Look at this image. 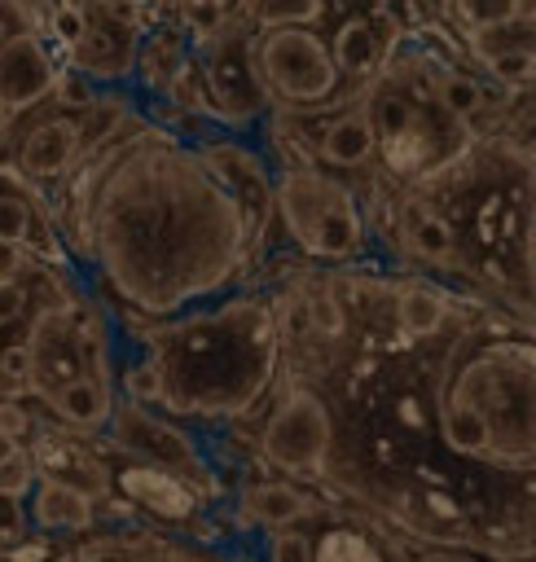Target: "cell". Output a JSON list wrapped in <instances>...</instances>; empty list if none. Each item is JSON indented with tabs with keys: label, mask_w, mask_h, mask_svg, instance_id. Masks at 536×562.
<instances>
[{
	"label": "cell",
	"mask_w": 536,
	"mask_h": 562,
	"mask_svg": "<svg viewBox=\"0 0 536 562\" xmlns=\"http://www.w3.org/2000/svg\"><path fill=\"white\" fill-rule=\"evenodd\" d=\"M70 233L101 285L149 321L224 294L255 246L202 149L149 123L123 127L75 167Z\"/></svg>",
	"instance_id": "1"
},
{
	"label": "cell",
	"mask_w": 536,
	"mask_h": 562,
	"mask_svg": "<svg viewBox=\"0 0 536 562\" xmlns=\"http://www.w3.org/2000/svg\"><path fill=\"white\" fill-rule=\"evenodd\" d=\"M431 435L470 492H536V321L466 316L431 369Z\"/></svg>",
	"instance_id": "2"
},
{
	"label": "cell",
	"mask_w": 536,
	"mask_h": 562,
	"mask_svg": "<svg viewBox=\"0 0 536 562\" xmlns=\"http://www.w3.org/2000/svg\"><path fill=\"white\" fill-rule=\"evenodd\" d=\"M277 351L281 325L272 303L242 294L158 321L141 364L154 382V400L171 417L233 422L272 386Z\"/></svg>",
	"instance_id": "3"
},
{
	"label": "cell",
	"mask_w": 536,
	"mask_h": 562,
	"mask_svg": "<svg viewBox=\"0 0 536 562\" xmlns=\"http://www.w3.org/2000/svg\"><path fill=\"white\" fill-rule=\"evenodd\" d=\"M439 66L444 61H435L431 53L400 48L391 66L360 92L378 140V162L409 184L444 176L479 140L474 127L439 101Z\"/></svg>",
	"instance_id": "4"
},
{
	"label": "cell",
	"mask_w": 536,
	"mask_h": 562,
	"mask_svg": "<svg viewBox=\"0 0 536 562\" xmlns=\"http://www.w3.org/2000/svg\"><path fill=\"white\" fill-rule=\"evenodd\" d=\"M272 215L290 246L321 263H356L369 255V220L343 176L316 162H290L272 184Z\"/></svg>",
	"instance_id": "5"
},
{
	"label": "cell",
	"mask_w": 536,
	"mask_h": 562,
	"mask_svg": "<svg viewBox=\"0 0 536 562\" xmlns=\"http://www.w3.org/2000/svg\"><path fill=\"white\" fill-rule=\"evenodd\" d=\"M250 61H255L259 88L268 92V105L294 110V114L334 105L347 83L338 75L330 40H321L316 26L250 31Z\"/></svg>",
	"instance_id": "6"
},
{
	"label": "cell",
	"mask_w": 536,
	"mask_h": 562,
	"mask_svg": "<svg viewBox=\"0 0 536 562\" xmlns=\"http://www.w3.org/2000/svg\"><path fill=\"white\" fill-rule=\"evenodd\" d=\"M97 312H79L57 303V307H44L35 321H31V334L22 338L31 347V391L35 395H53L57 386L83 378V373H105V338H92L97 329Z\"/></svg>",
	"instance_id": "7"
},
{
	"label": "cell",
	"mask_w": 536,
	"mask_h": 562,
	"mask_svg": "<svg viewBox=\"0 0 536 562\" xmlns=\"http://www.w3.org/2000/svg\"><path fill=\"white\" fill-rule=\"evenodd\" d=\"M334 430L338 422L330 400L299 382L268 413V426L259 435V461L281 474H316L334 457Z\"/></svg>",
	"instance_id": "8"
},
{
	"label": "cell",
	"mask_w": 536,
	"mask_h": 562,
	"mask_svg": "<svg viewBox=\"0 0 536 562\" xmlns=\"http://www.w3.org/2000/svg\"><path fill=\"white\" fill-rule=\"evenodd\" d=\"M198 75H202V92L206 105L220 123L228 127H250L259 123L272 105L268 92L259 88L255 61H250V31L242 22L228 18V26H220L202 48H198Z\"/></svg>",
	"instance_id": "9"
},
{
	"label": "cell",
	"mask_w": 536,
	"mask_h": 562,
	"mask_svg": "<svg viewBox=\"0 0 536 562\" xmlns=\"http://www.w3.org/2000/svg\"><path fill=\"white\" fill-rule=\"evenodd\" d=\"M105 435H110V443H114L119 452H127L132 461L158 465V470H167V474H176V479H202V483L211 479L206 457H202V448L193 443V435H189L180 422L154 413V408L141 404V400H119V408H114Z\"/></svg>",
	"instance_id": "10"
},
{
	"label": "cell",
	"mask_w": 536,
	"mask_h": 562,
	"mask_svg": "<svg viewBox=\"0 0 536 562\" xmlns=\"http://www.w3.org/2000/svg\"><path fill=\"white\" fill-rule=\"evenodd\" d=\"M404 40H409V31H404V22L395 13L365 9V13H351V18L338 22V31L330 40V53L338 61V75L347 83L365 88L391 66V57L404 48Z\"/></svg>",
	"instance_id": "11"
},
{
	"label": "cell",
	"mask_w": 536,
	"mask_h": 562,
	"mask_svg": "<svg viewBox=\"0 0 536 562\" xmlns=\"http://www.w3.org/2000/svg\"><path fill=\"white\" fill-rule=\"evenodd\" d=\"M136 35L123 9H88L79 4V31L66 44V57L75 70H83L97 83L127 79L136 70Z\"/></svg>",
	"instance_id": "12"
},
{
	"label": "cell",
	"mask_w": 536,
	"mask_h": 562,
	"mask_svg": "<svg viewBox=\"0 0 536 562\" xmlns=\"http://www.w3.org/2000/svg\"><path fill=\"white\" fill-rule=\"evenodd\" d=\"M57 44L53 35H18L0 48V110L9 119L31 114L35 105H44L57 92L62 79V61H57Z\"/></svg>",
	"instance_id": "13"
},
{
	"label": "cell",
	"mask_w": 536,
	"mask_h": 562,
	"mask_svg": "<svg viewBox=\"0 0 536 562\" xmlns=\"http://www.w3.org/2000/svg\"><path fill=\"white\" fill-rule=\"evenodd\" d=\"M83 158H88L83 123H79V114H66V110L31 119L13 149L18 176H26V180H66Z\"/></svg>",
	"instance_id": "14"
},
{
	"label": "cell",
	"mask_w": 536,
	"mask_h": 562,
	"mask_svg": "<svg viewBox=\"0 0 536 562\" xmlns=\"http://www.w3.org/2000/svg\"><path fill=\"white\" fill-rule=\"evenodd\" d=\"M198 149L211 162V171L224 180V189L237 198V206H242V215H246V224L259 241V228L272 215V184H277L268 158L259 149L242 145V140H206Z\"/></svg>",
	"instance_id": "15"
},
{
	"label": "cell",
	"mask_w": 536,
	"mask_h": 562,
	"mask_svg": "<svg viewBox=\"0 0 536 562\" xmlns=\"http://www.w3.org/2000/svg\"><path fill=\"white\" fill-rule=\"evenodd\" d=\"M466 48L470 57L501 83H523L536 70V18L514 13L501 18L492 26L466 31Z\"/></svg>",
	"instance_id": "16"
},
{
	"label": "cell",
	"mask_w": 536,
	"mask_h": 562,
	"mask_svg": "<svg viewBox=\"0 0 536 562\" xmlns=\"http://www.w3.org/2000/svg\"><path fill=\"white\" fill-rule=\"evenodd\" d=\"M400 241L409 255L426 259V263H457L461 259V241L453 233V220L444 215L439 202H431L426 193H409L400 202Z\"/></svg>",
	"instance_id": "17"
},
{
	"label": "cell",
	"mask_w": 536,
	"mask_h": 562,
	"mask_svg": "<svg viewBox=\"0 0 536 562\" xmlns=\"http://www.w3.org/2000/svg\"><path fill=\"white\" fill-rule=\"evenodd\" d=\"M26 518L44 536H66V531H88L97 518V505L83 487L62 483L53 474H40L35 487L26 492Z\"/></svg>",
	"instance_id": "18"
},
{
	"label": "cell",
	"mask_w": 536,
	"mask_h": 562,
	"mask_svg": "<svg viewBox=\"0 0 536 562\" xmlns=\"http://www.w3.org/2000/svg\"><path fill=\"white\" fill-rule=\"evenodd\" d=\"M316 158L321 167L330 171H360L369 162H378V140H373V127H369V114L365 105H347L338 114L325 119V127L316 132Z\"/></svg>",
	"instance_id": "19"
},
{
	"label": "cell",
	"mask_w": 536,
	"mask_h": 562,
	"mask_svg": "<svg viewBox=\"0 0 536 562\" xmlns=\"http://www.w3.org/2000/svg\"><path fill=\"white\" fill-rule=\"evenodd\" d=\"M44 404L62 417V426H70L79 435H101V430H110V417L119 408V395H114V386H110L105 373H83V378L57 386Z\"/></svg>",
	"instance_id": "20"
},
{
	"label": "cell",
	"mask_w": 536,
	"mask_h": 562,
	"mask_svg": "<svg viewBox=\"0 0 536 562\" xmlns=\"http://www.w3.org/2000/svg\"><path fill=\"white\" fill-rule=\"evenodd\" d=\"M391 321H395V334L404 342H435L448 321H453V303L426 285V281H409L395 290V303H391Z\"/></svg>",
	"instance_id": "21"
},
{
	"label": "cell",
	"mask_w": 536,
	"mask_h": 562,
	"mask_svg": "<svg viewBox=\"0 0 536 562\" xmlns=\"http://www.w3.org/2000/svg\"><path fill=\"white\" fill-rule=\"evenodd\" d=\"M242 514H246L250 527H272V531H281V527H294V522H303L308 514H316V501H312L303 487L286 483V479H259V483H250V487L242 492Z\"/></svg>",
	"instance_id": "22"
},
{
	"label": "cell",
	"mask_w": 536,
	"mask_h": 562,
	"mask_svg": "<svg viewBox=\"0 0 536 562\" xmlns=\"http://www.w3.org/2000/svg\"><path fill=\"white\" fill-rule=\"evenodd\" d=\"M119 487H123L132 501L149 505L154 514H167V518L193 514V492L185 487V479H176V474H167V470H158V465L132 461V465L119 474Z\"/></svg>",
	"instance_id": "23"
},
{
	"label": "cell",
	"mask_w": 536,
	"mask_h": 562,
	"mask_svg": "<svg viewBox=\"0 0 536 562\" xmlns=\"http://www.w3.org/2000/svg\"><path fill=\"white\" fill-rule=\"evenodd\" d=\"M330 0H233V22L246 31H277V26H316Z\"/></svg>",
	"instance_id": "24"
},
{
	"label": "cell",
	"mask_w": 536,
	"mask_h": 562,
	"mask_svg": "<svg viewBox=\"0 0 536 562\" xmlns=\"http://www.w3.org/2000/svg\"><path fill=\"white\" fill-rule=\"evenodd\" d=\"M189 61H193V57H189V44H185L176 31H154V35L136 48V70H141L154 88H163V92H171V83L185 75Z\"/></svg>",
	"instance_id": "25"
},
{
	"label": "cell",
	"mask_w": 536,
	"mask_h": 562,
	"mask_svg": "<svg viewBox=\"0 0 536 562\" xmlns=\"http://www.w3.org/2000/svg\"><path fill=\"white\" fill-rule=\"evenodd\" d=\"M62 0H0V48L18 35H53V18H57ZM13 119L0 110V140L9 136Z\"/></svg>",
	"instance_id": "26"
},
{
	"label": "cell",
	"mask_w": 536,
	"mask_h": 562,
	"mask_svg": "<svg viewBox=\"0 0 536 562\" xmlns=\"http://www.w3.org/2000/svg\"><path fill=\"white\" fill-rule=\"evenodd\" d=\"M439 101H444L457 119H466V123H470L479 110H488L492 92H488V83H483L479 75L457 70V66H439Z\"/></svg>",
	"instance_id": "27"
},
{
	"label": "cell",
	"mask_w": 536,
	"mask_h": 562,
	"mask_svg": "<svg viewBox=\"0 0 536 562\" xmlns=\"http://www.w3.org/2000/svg\"><path fill=\"white\" fill-rule=\"evenodd\" d=\"M316 562H382L373 536L356 531V527H330L316 540Z\"/></svg>",
	"instance_id": "28"
},
{
	"label": "cell",
	"mask_w": 536,
	"mask_h": 562,
	"mask_svg": "<svg viewBox=\"0 0 536 562\" xmlns=\"http://www.w3.org/2000/svg\"><path fill=\"white\" fill-rule=\"evenodd\" d=\"M448 13L457 18L461 31H479V26H492L501 18H514L518 0H448Z\"/></svg>",
	"instance_id": "29"
},
{
	"label": "cell",
	"mask_w": 536,
	"mask_h": 562,
	"mask_svg": "<svg viewBox=\"0 0 536 562\" xmlns=\"http://www.w3.org/2000/svg\"><path fill=\"white\" fill-rule=\"evenodd\" d=\"M0 237L26 246L35 237V206L22 193H0Z\"/></svg>",
	"instance_id": "30"
},
{
	"label": "cell",
	"mask_w": 536,
	"mask_h": 562,
	"mask_svg": "<svg viewBox=\"0 0 536 562\" xmlns=\"http://www.w3.org/2000/svg\"><path fill=\"white\" fill-rule=\"evenodd\" d=\"M268 562H316V540L299 527H281L268 540Z\"/></svg>",
	"instance_id": "31"
},
{
	"label": "cell",
	"mask_w": 536,
	"mask_h": 562,
	"mask_svg": "<svg viewBox=\"0 0 536 562\" xmlns=\"http://www.w3.org/2000/svg\"><path fill=\"white\" fill-rule=\"evenodd\" d=\"M35 479H40V470H35V457L22 448L18 457H9V461L0 465V496L26 501V492L35 487Z\"/></svg>",
	"instance_id": "32"
},
{
	"label": "cell",
	"mask_w": 536,
	"mask_h": 562,
	"mask_svg": "<svg viewBox=\"0 0 536 562\" xmlns=\"http://www.w3.org/2000/svg\"><path fill=\"white\" fill-rule=\"evenodd\" d=\"M518 285L536 307V193H532V206H527V220H523V237H518Z\"/></svg>",
	"instance_id": "33"
},
{
	"label": "cell",
	"mask_w": 536,
	"mask_h": 562,
	"mask_svg": "<svg viewBox=\"0 0 536 562\" xmlns=\"http://www.w3.org/2000/svg\"><path fill=\"white\" fill-rule=\"evenodd\" d=\"M26 435H31V417H26V408H22V404H0V465H4L9 457L22 452Z\"/></svg>",
	"instance_id": "34"
},
{
	"label": "cell",
	"mask_w": 536,
	"mask_h": 562,
	"mask_svg": "<svg viewBox=\"0 0 536 562\" xmlns=\"http://www.w3.org/2000/svg\"><path fill=\"white\" fill-rule=\"evenodd\" d=\"M0 382H4L9 391L31 386V347H26V342L0 347Z\"/></svg>",
	"instance_id": "35"
},
{
	"label": "cell",
	"mask_w": 536,
	"mask_h": 562,
	"mask_svg": "<svg viewBox=\"0 0 536 562\" xmlns=\"http://www.w3.org/2000/svg\"><path fill=\"white\" fill-rule=\"evenodd\" d=\"M26 285L13 277V281H0V325H13V321H22V312H26Z\"/></svg>",
	"instance_id": "36"
},
{
	"label": "cell",
	"mask_w": 536,
	"mask_h": 562,
	"mask_svg": "<svg viewBox=\"0 0 536 562\" xmlns=\"http://www.w3.org/2000/svg\"><path fill=\"white\" fill-rule=\"evenodd\" d=\"M26 522H31V518H26V505L13 501V496H0V544H4L9 536H22Z\"/></svg>",
	"instance_id": "37"
},
{
	"label": "cell",
	"mask_w": 536,
	"mask_h": 562,
	"mask_svg": "<svg viewBox=\"0 0 536 562\" xmlns=\"http://www.w3.org/2000/svg\"><path fill=\"white\" fill-rule=\"evenodd\" d=\"M409 562H488V558L474 553V549H461V544H435V549H422Z\"/></svg>",
	"instance_id": "38"
},
{
	"label": "cell",
	"mask_w": 536,
	"mask_h": 562,
	"mask_svg": "<svg viewBox=\"0 0 536 562\" xmlns=\"http://www.w3.org/2000/svg\"><path fill=\"white\" fill-rule=\"evenodd\" d=\"M48 544L44 540H18V544H0V562H44Z\"/></svg>",
	"instance_id": "39"
},
{
	"label": "cell",
	"mask_w": 536,
	"mask_h": 562,
	"mask_svg": "<svg viewBox=\"0 0 536 562\" xmlns=\"http://www.w3.org/2000/svg\"><path fill=\"white\" fill-rule=\"evenodd\" d=\"M22 263H26L22 246H13V241H4V237H0V281H13V277L22 272Z\"/></svg>",
	"instance_id": "40"
},
{
	"label": "cell",
	"mask_w": 536,
	"mask_h": 562,
	"mask_svg": "<svg viewBox=\"0 0 536 562\" xmlns=\"http://www.w3.org/2000/svg\"><path fill=\"white\" fill-rule=\"evenodd\" d=\"M75 4H88V9H123L127 0H75Z\"/></svg>",
	"instance_id": "41"
},
{
	"label": "cell",
	"mask_w": 536,
	"mask_h": 562,
	"mask_svg": "<svg viewBox=\"0 0 536 562\" xmlns=\"http://www.w3.org/2000/svg\"><path fill=\"white\" fill-rule=\"evenodd\" d=\"M518 13H527V18H536V0H518Z\"/></svg>",
	"instance_id": "42"
},
{
	"label": "cell",
	"mask_w": 536,
	"mask_h": 562,
	"mask_svg": "<svg viewBox=\"0 0 536 562\" xmlns=\"http://www.w3.org/2000/svg\"><path fill=\"white\" fill-rule=\"evenodd\" d=\"M180 4H202V0H180Z\"/></svg>",
	"instance_id": "43"
}]
</instances>
